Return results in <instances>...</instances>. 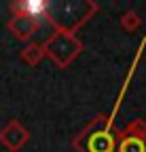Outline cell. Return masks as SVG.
I'll return each mask as SVG.
<instances>
[{"mask_svg":"<svg viewBox=\"0 0 146 152\" xmlns=\"http://www.w3.org/2000/svg\"><path fill=\"white\" fill-rule=\"evenodd\" d=\"M47 21L55 28V30H53V34L43 42V51H45V55L59 70H66L81 55V51L85 49V45H83L81 38L76 36V32H72L70 28H64L51 15L47 17Z\"/></svg>","mask_w":146,"mask_h":152,"instance_id":"cell-1","label":"cell"},{"mask_svg":"<svg viewBox=\"0 0 146 152\" xmlns=\"http://www.w3.org/2000/svg\"><path fill=\"white\" fill-rule=\"evenodd\" d=\"M117 152H146V121L134 118L125 129L119 131Z\"/></svg>","mask_w":146,"mask_h":152,"instance_id":"cell-2","label":"cell"},{"mask_svg":"<svg viewBox=\"0 0 146 152\" xmlns=\"http://www.w3.org/2000/svg\"><path fill=\"white\" fill-rule=\"evenodd\" d=\"M28 142H30V131L17 118L9 121L2 129H0V144H2L9 152H19Z\"/></svg>","mask_w":146,"mask_h":152,"instance_id":"cell-3","label":"cell"},{"mask_svg":"<svg viewBox=\"0 0 146 152\" xmlns=\"http://www.w3.org/2000/svg\"><path fill=\"white\" fill-rule=\"evenodd\" d=\"M38 28H40V21L28 15H13L7 21V30L21 42H30V38L38 32Z\"/></svg>","mask_w":146,"mask_h":152,"instance_id":"cell-4","label":"cell"},{"mask_svg":"<svg viewBox=\"0 0 146 152\" xmlns=\"http://www.w3.org/2000/svg\"><path fill=\"white\" fill-rule=\"evenodd\" d=\"M11 13L13 15H28V17H49V4L47 2H40V0H15V2H11ZM40 21V19H38Z\"/></svg>","mask_w":146,"mask_h":152,"instance_id":"cell-5","label":"cell"},{"mask_svg":"<svg viewBox=\"0 0 146 152\" xmlns=\"http://www.w3.org/2000/svg\"><path fill=\"white\" fill-rule=\"evenodd\" d=\"M43 57H45V51H43V45H38V42H28L19 53V59L32 68L38 66L43 61Z\"/></svg>","mask_w":146,"mask_h":152,"instance_id":"cell-6","label":"cell"},{"mask_svg":"<svg viewBox=\"0 0 146 152\" xmlns=\"http://www.w3.org/2000/svg\"><path fill=\"white\" fill-rule=\"evenodd\" d=\"M142 26V19H140V15L136 13V11H127V13H123L121 15V28L125 30V32H136L138 28Z\"/></svg>","mask_w":146,"mask_h":152,"instance_id":"cell-7","label":"cell"},{"mask_svg":"<svg viewBox=\"0 0 146 152\" xmlns=\"http://www.w3.org/2000/svg\"><path fill=\"white\" fill-rule=\"evenodd\" d=\"M144 38H146V36H144Z\"/></svg>","mask_w":146,"mask_h":152,"instance_id":"cell-8","label":"cell"}]
</instances>
